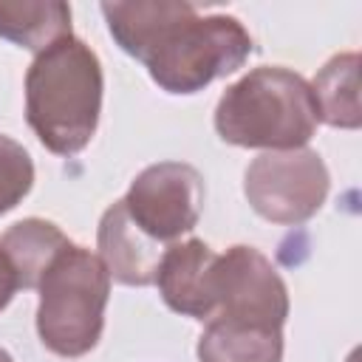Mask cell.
I'll return each mask as SVG.
<instances>
[{
  "label": "cell",
  "instance_id": "4",
  "mask_svg": "<svg viewBox=\"0 0 362 362\" xmlns=\"http://www.w3.org/2000/svg\"><path fill=\"white\" fill-rule=\"evenodd\" d=\"M37 291L40 342L65 359L90 354L102 339L110 300V274L99 255L68 243L40 277Z\"/></svg>",
  "mask_w": 362,
  "mask_h": 362
},
{
  "label": "cell",
  "instance_id": "3",
  "mask_svg": "<svg viewBox=\"0 0 362 362\" xmlns=\"http://www.w3.org/2000/svg\"><path fill=\"white\" fill-rule=\"evenodd\" d=\"M215 130L226 144L260 150L305 147L320 124L311 85L280 65L252 68L215 105Z\"/></svg>",
  "mask_w": 362,
  "mask_h": 362
},
{
  "label": "cell",
  "instance_id": "8",
  "mask_svg": "<svg viewBox=\"0 0 362 362\" xmlns=\"http://www.w3.org/2000/svg\"><path fill=\"white\" fill-rule=\"evenodd\" d=\"M215 252L201 238L175 240L164 249L156 272V286L167 308L189 320H209L215 314L212 266Z\"/></svg>",
  "mask_w": 362,
  "mask_h": 362
},
{
  "label": "cell",
  "instance_id": "2",
  "mask_svg": "<svg viewBox=\"0 0 362 362\" xmlns=\"http://www.w3.org/2000/svg\"><path fill=\"white\" fill-rule=\"evenodd\" d=\"M102 62L96 51L68 34L34 57L25 71V119L45 150L82 153L102 113Z\"/></svg>",
  "mask_w": 362,
  "mask_h": 362
},
{
  "label": "cell",
  "instance_id": "7",
  "mask_svg": "<svg viewBox=\"0 0 362 362\" xmlns=\"http://www.w3.org/2000/svg\"><path fill=\"white\" fill-rule=\"evenodd\" d=\"M215 314L223 320L283 328L288 317V288L272 260L255 246H232L212 266Z\"/></svg>",
  "mask_w": 362,
  "mask_h": 362
},
{
  "label": "cell",
  "instance_id": "12",
  "mask_svg": "<svg viewBox=\"0 0 362 362\" xmlns=\"http://www.w3.org/2000/svg\"><path fill=\"white\" fill-rule=\"evenodd\" d=\"M311 93L317 102L320 122L342 130H356L362 124V107H359V54L345 51L334 54L320 74L314 76Z\"/></svg>",
  "mask_w": 362,
  "mask_h": 362
},
{
  "label": "cell",
  "instance_id": "6",
  "mask_svg": "<svg viewBox=\"0 0 362 362\" xmlns=\"http://www.w3.org/2000/svg\"><path fill=\"white\" fill-rule=\"evenodd\" d=\"M130 221L158 246L189 235L204 212V178L192 164L158 161L144 167L122 198Z\"/></svg>",
  "mask_w": 362,
  "mask_h": 362
},
{
  "label": "cell",
  "instance_id": "9",
  "mask_svg": "<svg viewBox=\"0 0 362 362\" xmlns=\"http://www.w3.org/2000/svg\"><path fill=\"white\" fill-rule=\"evenodd\" d=\"M96 246H99V260L105 263L110 280L122 286H153L158 260L167 246H158L150 240L127 215L124 201H113L96 229Z\"/></svg>",
  "mask_w": 362,
  "mask_h": 362
},
{
  "label": "cell",
  "instance_id": "5",
  "mask_svg": "<svg viewBox=\"0 0 362 362\" xmlns=\"http://www.w3.org/2000/svg\"><path fill=\"white\" fill-rule=\"evenodd\" d=\"M331 175L322 156L311 147L260 153L243 173V195L249 206L283 226L305 223L328 198Z\"/></svg>",
  "mask_w": 362,
  "mask_h": 362
},
{
  "label": "cell",
  "instance_id": "13",
  "mask_svg": "<svg viewBox=\"0 0 362 362\" xmlns=\"http://www.w3.org/2000/svg\"><path fill=\"white\" fill-rule=\"evenodd\" d=\"M71 240L62 235V229L42 218H23L11 223L0 235V249L11 260L20 288H37L40 277L51 266V260L68 246Z\"/></svg>",
  "mask_w": 362,
  "mask_h": 362
},
{
  "label": "cell",
  "instance_id": "14",
  "mask_svg": "<svg viewBox=\"0 0 362 362\" xmlns=\"http://www.w3.org/2000/svg\"><path fill=\"white\" fill-rule=\"evenodd\" d=\"M34 187V161L11 136L0 133V215L11 212Z\"/></svg>",
  "mask_w": 362,
  "mask_h": 362
},
{
  "label": "cell",
  "instance_id": "15",
  "mask_svg": "<svg viewBox=\"0 0 362 362\" xmlns=\"http://www.w3.org/2000/svg\"><path fill=\"white\" fill-rule=\"evenodd\" d=\"M20 288V277L11 266V260L6 257V252L0 249V311L14 300V291Z\"/></svg>",
  "mask_w": 362,
  "mask_h": 362
},
{
  "label": "cell",
  "instance_id": "11",
  "mask_svg": "<svg viewBox=\"0 0 362 362\" xmlns=\"http://www.w3.org/2000/svg\"><path fill=\"white\" fill-rule=\"evenodd\" d=\"M71 34V6L62 0H0V37L28 48L45 51L51 42Z\"/></svg>",
  "mask_w": 362,
  "mask_h": 362
},
{
  "label": "cell",
  "instance_id": "1",
  "mask_svg": "<svg viewBox=\"0 0 362 362\" xmlns=\"http://www.w3.org/2000/svg\"><path fill=\"white\" fill-rule=\"evenodd\" d=\"M99 8L116 45L139 59L167 93H198L235 74L255 51L252 34L238 17L198 14L187 0H127Z\"/></svg>",
  "mask_w": 362,
  "mask_h": 362
},
{
  "label": "cell",
  "instance_id": "16",
  "mask_svg": "<svg viewBox=\"0 0 362 362\" xmlns=\"http://www.w3.org/2000/svg\"><path fill=\"white\" fill-rule=\"evenodd\" d=\"M0 362H14V359H11V354H8L6 348H0Z\"/></svg>",
  "mask_w": 362,
  "mask_h": 362
},
{
  "label": "cell",
  "instance_id": "10",
  "mask_svg": "<svg viewBox=\"0 0 362 362\" xmlns=\"http://www.w3.org/2000/svg\"><path fill=\"white\" fill-rule=\"evenodd\" d=\"M195 354L198 362H283V328L209 317Z\"/></svg>",
  "mask_w": 362,
  "mask_h": 362
}]
</instances>
